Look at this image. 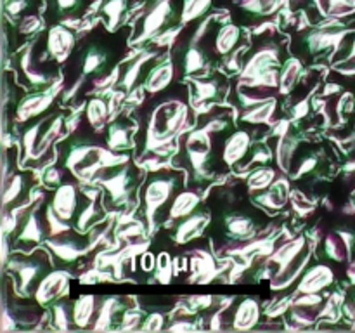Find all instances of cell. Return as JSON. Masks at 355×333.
Wrapping results in <instances>:
<instances>
[{
    "instance_id": "1",
    "label": "cell",
    "mask_w": 355,
    "mask_h": 333,
    "mask_svg": "<svg viewBox=\"0 0 355 333\" xmlns=\"http://www.w3.org/2000/svg\"><path fill=\"white\" fill-rule=\"evenodd\" d=\"M193 108L189 85L186 83H173L163 92L149 96L135 113L141 117L135 134V158L141 160L148 153H156L184 128L193 127Z\"/></svg>"
},
{
    "instance_id": "2",
    "label": "cell",
    "mask_w": 355,
    "mask_h": 333,
    "mask_svg": "<svg viewBox=\"0 0 355 333\" xmlns=\"http://www.w3.org/2000/svg\"><path fill=\"white\" fill-rule=\"evenodd\" d=\"M207 208L210 212L207 234L217 246L255 239L269 224V215L250 198L246 182L211 189Z\"/></svg>"
},
{
    "instance_id": "3",
    "label": "cell",
    "mask_w": 355,
    "mask_h": 333,
    "mask_svg": "<svg viewBox=\"0 0 355 333\" xmlns=\"http://www.w3.org/2000/svg\"><path fill=\"white\" fill-rule=\"evenodd\" d=\"M123 33V30L96 28L78 42L66 66L71 83L82 87L89 83L92 89L106 85L127 52V35Z\"/></svg>"
},
{
    "instance_id": "4",
    "label": "cell",
    "mask_w": 355,
    "mask_h": 333,
    "mask_svg": "<svg viewBox=\"0 0 355 333\" xmlns=\"http://www.w3.org/2000/svg\"><path fill=\"white\" fill-rule=\"evenodd\" d=\"M291 186L298 187L302 193L312 189L319 182H324L335 172V148L328 141H307L302 139L300 144L291 153L288 163Z\"/></svg>"
},
{
    "instance_id": "5",
    "label": "cell",
    "mask_w": 355,
    "mask_h": 333,
    "mask_svg": "<svg viewBox=\"0 0 355 333\" xmlns=\"http://www.w3.org/2000/svg\"><path fill=\"white\" fill-rule=\"evenodd\" d=\"M184 172L177 166H158L148 173L139 189V214L142 221L153 225H162L170 203L184 189Z\"/></svg>"
},
{
    "instance_id": "6",
    "label": "cell",
    "mask_w": 355,
    "mask_h": 333,
    "mask_svg": "<svg viewBox=\"0 0 355 333\" xmlns=\"http://www.w3.org/2000/svg\"><path fill=\"white\" fill-rule=\"evenodd\" d=\"M96 182L101 184L104 207L113 210H127L132 203H139L141 170L130 162L107 163L96 173Z\"/></svg>"
},
{
    "instance_id": "7",
    "label": "cell",
    "mask_w": 355,
    "mask_h": 333,
    "mask_svg": "<svg viewBox=\"0 0 355 333\" xmlns=\"http://www.w3.org/2000/svg\"><path fill=\"white\" fill-rule=\"evenodd\" d=\"M345 26H318L300 30L290 42V52L307 66L326 65L331 61L340 42L347 33Z\"/></svg>"
},
{
    "instance_id": "8",
    "label": "cell",
    "mask_w": 355,
    "mask_h": 333,
    "mask_svg": "<svg viewBox=\"0 0 355 333\" xmlns=\"http://www.w3.org/2000/svg\"><path fill=\"white\" fill-rule=\"evenodd\" d=\"M194 38L211 66H218L234 58L236 52L241 51L246 44V33L241 24L222 23L217 19L205 24V30L196 31Z\"/></svg>"
},
{
    "instance_id": "9",
    "label": "cell",
    "mask_w": 355,
    "mask_h": 333,
    "mask_svg": "<svg viewBox=\"0 0 355 333\" xmlns=\"http://www.w3.org/2000/svg\"><path fill=\"white\" fill-rule=\"evenodd\" d=\"M64 125L66 111L54 110V108L38 117L37 120L24 125L23 139H21V144H23L21 163L28 166L31 162H38L47 153V149L54 146L55 137L61 134Z\"/></svg>"
},
{
    "instance_id": "10",
    "label": "cell",
    "mask_w": 355,
    "mask_h": 333,
    "mask_svg": "<svg viewBox=\"0 0 355 333\" xmlns=\"http://www.w3.org/2000/svg\"><path fill=\"white\" fill-rule=\"evenodd\" d=\"M184 0H149L135 23L130 40L142 44L182 24Z\"/></svg>"
},
{
    "instance_id": "11",
    "label": "cell",
    "mask_w": 355,
    "mask_h": 333,
    "mask_svg": "<svg viewBox=\"0 0 355 333\" xmlns=\"http://www.w3.org/2000/svg\"><path fill=\"white\" fill-rule=\"evenodd\" d=\"M14 71L21 85L30 89V92L51 90L59 80V68L54 62H47L38 56L33 44L14 54Z\"/></svg>"
},
{
    "instance_id": "12",
    "label": "cell",
    "mask_w": 355,
    "mask_h": 333,
    "mask_svg": "<svg viewBox=\"0 0 355 333\" xmlns=\"http://www.w3.org/2000/svg\"><path fill=\"white\" fill-rule=\"evenodd\" d=\"M9 269L12 273L14 287L23 297L35 293L40 281L54 269L51 257L44 248H35L31 252H21L12 255L9 262Z\"/></svg>"
},
{
    "instance_id": "13",
    "label": "cell",
    "mask_w": 355,
    "mask_h": 333,
    "mask_svg": "<svg viewBox=\"0 0 355 333\" xmlns=\"http://www.w3.org/2000/svg\"><path fill=\"white\" fill-rule=\"evenodd\" d=\"M52 189L54 191L49 198V207H51L54 221L75 228L76 221L89 200V193L80 187V179L76 176L68 177Z\"/></svg>"
},
{
    "instance_id": "14",
    "label": "cell",
    "mask_w": 355,
    "mask_h": 333,
    "mask_svg": "<svg viewBox=\"0 0 355 333\" xmlns=\"http://www.w3.org/2000/svg\"><path fill=\"white\" fill-rule=\"evenodd\" d=\"M187 85H189L193 106L203 111L222 104V101L229 96V89H231L227 76L218 69H210L205 75L193 76Z\"/></svg>"
},
{
    "instance_id": "15",
    "label": "cell",
    "mask_w": 355,
    "mask_h": 333,
    "mask_svg": "<svg viewBox=\"0 0 355 333\" xmlns=\"http://www.w3.org/2000/svg\"><path fill=\"white\" fill-rule=\"evenodd\" d=\"M31 44L44 61L61 66L71 58L78 42H76L75 31L59 23L52 24L42 37H38Z\"/></svg>"
},
{
    "instance_id": "16",
    "label": "cell",
    "mask_w": 355,
    "mask_h": 333,
    "mask_svg": "<svg viewBox=\"0 0 355 333\" xmlns=\"http://www.w3.org/2000/svg\"><path fill=\"white\" fill-rule=\"evenodd\" d=\"M295 10H304L311 24L326 19H355V0H293Z\"/></svg>"
},
{
    "instance_id": "17",
    "label": "cell",
    "mask_w": 355,
    "mask_h": 333,
    "mask_svg": "<svg viewBox=\"0 0 355 333\" xmlns=\"http://www.w3.org/2000/svg\"><path fill=\"white\" fill-rule=\"evenodd\" d=\"M175 73L177 68L172 58H166V56L165 58H153L141 66L139 80H141V85L144 87L146 92L149 96H155V94L163 92L170 85H173Z\"/></svg>"
},
{
    "instance_id": "18",
    "label": "cell",
    "mask_w": 355,
    "mask_h": 333,
    "mask_svg": "<svg viewBox=\"0 0 355 333\" xmlns=\"http://www.w3.org/2000/svg\"><path fill=\"white\" fill-rule=\"evenodd\" d=\"M59 302L68 328H90L99 318V298L96 295H82L75 300L61 297Z\"/></svg>"
},
{
    "instance_id": "19",
    "label": "cell",
    "mask_w": 355,
    "mask_h": 333,
    "mask_svg": "<svg viewBox=\"0 0 355 333\" xmlns=\"http://www.w3.org/2000/svg\"><path fill=\"white\" fill-rule=\"evenodd\" d=\"M135 134H137V123L132 120L130 114L121 113L106 125L103 139L106 148L113 155H125L135 148Z\"/></svg>"
},
{
    "instance_id": "20",
    "label": "cell",
    "mask_w": 355,
    "mask_h": 333,
    "mask_svg": "<svg viewBox=\"0 0 355 333\" xmlns=\"http://www.w3.org/2000/svg\"><path fill=\"white\" fill-rule=\"evenodd\" d=\"M55 96L49 90H42V92H30L23 94L19 99L14 103L12 108V121L17 125H28L30 121L37 120L38 117L45 114L54 108Z\"/></svg>"
},
{
    "instance_id": "21",
    "label": "cell",
    "mask_w": 355,
    "mask_h": 333,
    "mask_svg": "<svg viewBox=\"0 0 355 333\" xmlns=\"http://www.w3.org/2000/svg\"><path fill=\"white\" fill-rule=\"evenodd\" d=\"M234 330H253L262 321V304L255 297H241L232 302L220 316Z\"/></svg>"
},
{
    "instance_id": "22",
    "label": "cell",
    "mask_w": 355,
    "mask_h": 333,
    "mask_svg": "<svg viewBox=\"0 0 355 333\" xmlns=\"http://www.w3.org/2000/svg\"><path fill=\"white\" fill-rule=\"evenodd\" d=\"M54 238H47L49 250L54 255L55 262L62 264V266H71L87 248H89L90 241L87 238L85 232H64V234H52Z\"/></svg>"
},
{
    "instance_id": "23",
    "label": "cell",
    "mask_w": 355,
    "mask_h": 333,
    "mask_svg": "<svg viewBox=\"0 0 355 333\" xmlns=\"http://www.w3.org/2000/svg\"><path fill=\"white\" fill-rule=\"evenodd\" d=\"M302 297L297 298L290 309L286 311L284 319L288 325L293 328H305L315 323L324 311L326 298L321 293H300Z\"/></svg>"
},
{
    "instance_id": "24",
    "label": "cell",
    "mask_w": 355,
    "mask_h": 333,
    "mask_svg": "<svg viewBox=\"0 0 355 333\" xmlns=\"http://www.w3.org/2000/svg\"><path fill=\"white\" fill-rule=\"evenodd\" d=\"M33 191V176L28 170H14L10 179L3 184V210L23 208Z\"/></svg>"
},
{
    "instance_id": "25",
    "label": "cell",
    "mask_w": 355,
    "mask_h": 333,
    "mask_svg": "<svg viewBox=\"0 0 355 333\" xmlns=\"http://www.w3.org/2000/svg\"><path fill=\"white\" fill-rule=\"evenodd\" d=\"M333 281H335L333 266L315 259V262L305 266L304 274L298 280L297 291L298 293H322L331 287Z\"/></svg>"
},
{
    "instance_id": "26",
    "label": "cell",
    "mask_w": 355,
    "mask_h": 333,
    "mask_svg": "<svg viewBox=\"0 0 355 333\" xmlns=\"http://www.w3.org/2000/svg\"><path fill=\"white\" fill-rule=\"evenodd\" d=\"M69 284V273L64 269H52L44 280L40 281V284L35 290V300L40 307L44 305H51L52 302H55L58 298H61L64 295L66 288Z\"/></svg>"
},
{
    "instance_id": "27",
    "label": "cell",
    "mask_w": 355,
    "mask_h": 333,
    "mask_svg": "<svg viewBox=\"0 0 355 333\" xmlns=\"http://www.w3.org/2000/svg\"><path fill=\"white\" fill-rule=\"evenodd\" d=\"M329 66L342 76H355V30L347 31Z\"/></svg>"
},
{
    "instance_id": "28",
    "label": "cell",
    "mask_w": 355,
    "mask_h": 333,
    "mask_svg": "<svg viewBox=\"0 0 355 333\" xmlns=\"http://www.w3.org/2000/svg\"><path fill=\"white\" fill-rule=\"evenodd\" d=\"M89 0H47L45 7V21L51 24H59L66 19H73L85 12Z\"/></svg>"
},
{
    "instance_id": "29",
    "label": "cell",
    "mask_w": 355,
    "mask_h": 333,
    "mask_svg": "<svg viewBox=\"0 0 355 333\" xmlns=\"http://www.w3.org/2000/svg\"><path fill=\"white\" fill-rule=\"evenodd\" d=\"M201 207V200L194 191H180L179 194L175 196V200L170 203L168 210H166L165 217H163L162 224L168 222V224H177L182 219L189 217L191 214L198 210Z\"/></svg>"
},
{
    "instance_id": "30",
    "label": "cell",
    "mask_w": 355,
    "mask_h": 333,
    "mask_svg": "<svg viewBox=\"0 0 355 333\" xmlns=\"http://www.w3.org/2000/svg\"><path fill=\"white\" fill-rule=\"evenodd\" d=\"M274 6L276 0H238L234 19H238L241 26L253 24L255 21L269 16L274 10Z\"/></svg>"
},
{
    "instance_id": "31",
    "label": "cell",
    "mask_w": 355,
    "mask_h": 333,
    "mask_svg": "<svg viewBox=\"0 0 355 333\" xmlns=\"http://www.w3.org/2000/svg\"><path fill=\"white\" fill-rule=\"evenodd\" d=\"M111 114V103L103 96H96L87 101L85 114L82 125L92 132H99L106 128L107 118Z\"/></svg>"
},
{
    "instance_id": "32",
    "label": "cell",
    "mask_w": 355,
    "mask_h": 333,
    "mask_svg": "<svg viewBox=\"0 0 355 333\" xmlns=\"http://www.w3.org/2000/svg\"><path fill=\"white\" fill-rule=\"evenodd\" d=\"M291 182L286 179H277L270 187H267L262 194H253L255 203L263 205V208H272V210H281L286 207L290 200Z\"/></svg>"
},
{
    "instance_id": "33",
    "label": "cell",
    "mask_w": 355,
    "mask_h": 333,
    "mask_svg": "<svg viewBox=\"0 0 355 333\" xmlns=\"http://www.w3.org/2000/svg\"><path fill=\"white\" fill-rule=\"evenodd\" d=\"M135 0H104L101 6L99 14L106 21V28L116 31L118 26L123 23L125 16L132 9Z\"/></svg>"
},
{
    "instance_id": "34",
    "label": "cell",
    "mask_w": 355,
    "mask_h": 333,
    "mask_svg": "<svg viewBox=\"0 0 355 333\" xmlns=\"http://www.w3.org/2000/svg\"><path fill=\"white\" fill-rule=\"evenodd\" d=\"M276 176L277 166H274V163H267V165H260L250 170L246 184H248L250 191H266L267 187L276 182Z\"/></svg>"
},
{
    "instance_id": "35",
    "label": "cell",
    "mask_w": 355,
    "mask_h": 333,
    "mask_svg": "<svg viewBox=\"0 0 355 333\" xmlns=\"http://www.w3.org/2000/svg\"><path fill=\"white\" fill-rule=\"evenodd\" d=\"M214 0H184L182 3V23L200 21L210 12Z\"/></svg>"
},
{
    "instance_id": "36",
    "label": "cell",
    "mask_w": 355,
    "mask_h": 333,
    "mask_svg": "<svg viewBox=\"0 0 355 333\" xmlns=\"http://www.w3.org/2000/svg\"><path fill=\"white\" fill-rule=\"evenodd\" d=\"M6 10L14 21H21L30 14H38L37 0H9L6 3Z\"/></svg>"
},
{
    "instance_id": "37",
    "label": "cell",
    "mask_w": 355,
    "mask_h": 333,
    "mask_svg": "<svg viewBox=\"0 0 355 333\" xmlns=\"http://www.w3.org/2000/svg\"><path fill=\"white\" fill-rule=\"evenodd\" d=\"M163 323H165V316L159 314L158 311H153L149 314H146L141 330H162Z\"/></svg>"
},
{
    "instance_id": "38",
    "label": "cell",
    "mask_w": 355,
    "mask_h": 333,
    "mask_svg": "<svg viewBox=\"0 0 355 333\" xmlns=\"http://www.w3.org/2000/svg\"><path fill=\"white\" fill-rule=\"evenodd\" d=\"M345 139H349V141L355 142V110L349 114V118H347V135H345Z\"/></svg>"
},
{
    "instance_id": "39",
    "label": "cell",
    "mask_w": 355,
    "mask_h": 333,
    "mask_svg": "<svg viewBox=\"0 0 355 333\" xmlns=\"http://www.w3.org/2000/svg\"><path fill=\"white\" fill-rule=\"evenodd\" d=\"M354 203H355V194H354Z\"/></svg>"
}]
</instances>
